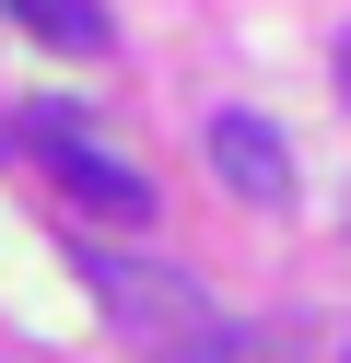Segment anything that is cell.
Masks as SVG:
<instances>
[{
    "mask_svg": "<svg viewBox=\"0 0 351 363\" xmlns=\"http://www.w3.org/2000/svg\"><path fill=\"white\" fill-rule=\"evenodd\" d=\"M269 352H281L269 328H234V316H211V328H199V340H176L164 363H269Z\"/></svg>",
    "mask_w": 351,
    "mask_h": 363,
    "instance_id": "obj_5",
    "label": "cell"
},
{
    "mask_svg": "<svg viewBox=\"0 0 351 363\" xmlns=\"http://www.w3.org/2000/svg\"><path fill=\"white\" fill-rule=\"evenodd\" d=\"M199 152H211V176H223L234 199H257V211H281V199H293V152H281V129L246 118V106H223V118L199 129Z\"/></svg>",
    "mask_w": 351,
    "mask_h": 363,
    "instance_id": "obj_3",
    "label": "cell"
},
{
    "mask_svg": "<svg viewBox=\"0 0 351 363\" xmlns=\"http://www.w3.org/2000/svg\"><path fill=\"white\" fill-rule=\"evenodd\" d=\"M23 35H47V48H70V59H106L117 48V24H106V0H0Z\"/></svg>",
    "mask_w": 351,
    "mask_h": 363,
    "instance_id": "obj_4",
    "label": "cell"
},
{
    "mask_svg": "<svg viewBox=\"0 0 351 363\" xmlns=\"http://www.w3.org/2000/svg\"><path fill=\"white\" fill-rule=\"evenodd\" d=\"M35 152H47V176L70 188V211L117 223V235H140V223H152V176H140V164H117L106 141H82L70 118H35Z\"/></svg>",
    "mask_w": 351,
    "mask_h": 363,
    "instance_id": "obj_2",
    "label": "cell"
},
{
    "mask_svg": "<svg viewBox=\"0 0 351 363\" xmlns=\"http://www.w3.org/2000/svg\"><path fill=\"white\" fill-rule=\"evenodd\" d=\"M340 106H351V24H340Z\"/></svg>",
    "mask_w": 351,
    "mask_h": 363,
    "instance_id": "obj_6",
    "label": "cell"
},
{
    "mask_svg": "<svg viewBox=\"0 0 351 363\" xmlns=\"http://www.w3.org/2000/svg\"><path fill=\"white\" fill-rule=\"evenodd\" d=\"M82 281H94V305H106V316H117L129 340H152V363L176 352V340H199L211 316H223V305H211L199 281H187V269H140V258H94V246H82Z\"/></svg>",
    "mask_w": 351,
    "mask_h": 363,
    "instance_id": "obj_1",
    "label": "cell"
}]
</instances>
